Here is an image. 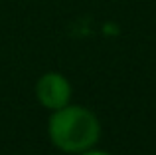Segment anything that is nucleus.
Wrapping results in <instances>:
<instances>
[{"instance_id": "nucleus-1", "label": "nucleus", "mask_w": 156, "mask_h": 155, "mask_svg": "<svg viewBox=\"0 0 156 155\" xmlns=\"http://www.w3.org/2000/svg\"><path fill=\"white\" fill-rule=\"evenodd\" d=\"M50 137L53 145L67 153L87 151L99 139V121L89 109L65 105L50 117Z\"/></svg>"}, {"instance_id": "nucleus-3", "label": "nucleus", "mask_w": 156, "mask_h": 155, "mask_svg": "<svg viewBox=\"0 0 156 155\" xmlns=\"http://www.w3.org/2000/svg\"><path fill=\"white\" fill-rule=\"evenodd\" d=\"M81 155H109V153H105V151H83Z\"/></svg>"}, {"instance_id": "nucleus-2", "label": "nucleus", "mask_w": 156, "mask_h": 155, "mask_svg": "<svg viewBox=\"0 0 156 155\" xmlns=\"http://www.w3.org/2000/svg\"><path fill=\"white\" fill-rule=\"evenodd\" d=\"M36 96H38L40 104L44 108L50 109H61L69 104V97H71V88H69V81L59 74H46L38 80L36 85Z\"/></svg>"}]
</instances>
